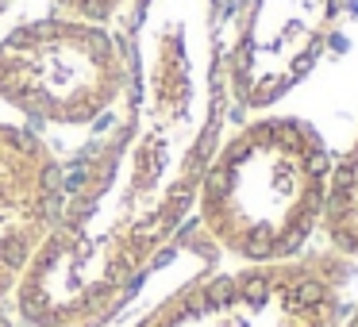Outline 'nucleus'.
I'll return each instance as SVG.
<instances>
[{
    "instance_id": "obj_3",
    "label": "nucleus",
    "mask_w": 358,
    "mask_h": 327,
    "mask_svg": "<svg viewBox=\"0 0 358 327\" xmlns=\"http://www.w3.org/2000/svg\"><path fill=\"white\" fill-rule=\"evenodd\" d=\"M124 39L78 16H47L0 39V101L27 119L81 127L127 93Z\"/></svg>"
},
{
    "instance_id": "obj_1",
    "label": "nucleus",
    "mask_w": 358,
    "mask_h": 327,
    "mask_svg": "<svg viewBox=\"0 0 358 327\" xmlns=\"http://www.w3.org/2000/svg\"><path fill=\"white\" fill-rule=\"evenodd\" d=\"M127 108L16 285L27 327L112 304L189 224L227 119L220 0H135L124 27Z\"/></svg>"
},
{
    "instance_id": "obj_12",
    "label": "nucleus",
    "mask_w": 358,
    "mask_h": 327,
    "mask_svg": "<svg viewBox=\"0 0 358 327\" xmlns=\"http://www.w3.org/2000/svg\"><path fill=\"white\" fill-rule=\"evenodd\" d=\"M4 8H8V0H0V12H4Z\"/></svg>"
},
{
    "instance_id": "obj_2",
    "label": "nucleus",
    "mask_w": 358,
    "mask_h": 327,
    "mask_svg": "<svg viewBox=\"0 0 358 327\" xmlns=\"http://www.w3.org/2000/svg\"><path fill=\"white\" fill-rule=\"evenodd\" d=\"M331 154L308 119H255L220 143L196 193V224L243 266L301 258L324 219Z\"/></svg>"
},
{
    "instance_id": "obj_11",
    "label": "nucleus",
    "mask_w": 358,
    "mask_h": 327,
    "mask_svg": "<svg viewBox=\"0 0 358 327\" xmlns=\"http://www.w3.org/2000/svg\"><path fill=\"white\" fill-rule=\"evenodd\" d=\"M339 327H358V312H355V316H347V319H343Z\"/></svg>"
},
{
    "instance_id": "obj_8",
    "label": "nucleus",
    "mask_w": 358,
    "mask_h": 327,
    "mask_svg": "<svg viewBox=\"0 0 358 327\" xmlns=\"http://www.w3.org/2000/svg\"><path fill=\"white\" fill-rule=\"evenodd\" d=\"M320 231L339 258H347V262L358 258V135L339 154V162H331Z\"/></svg>"
},
{
    "instance_id": "obj_6",
    "label": "nucleus",
    "mask_w": 358,
    "mask_h": 327,
    "mask_svg": "<svg viewBox=\"0 0 358 327\" xmlns=\"http://www.w3.org/2000/svg\"><path fill=\"white\" fill-rule=\"evenodd\" d=\"M62 204V166L50 147L27 127L0 124V300L24 281Z\"/></svg>"
},
{
    "instance_id": "obj_7",
    "label": "nucleus",
    "mask_w": 358,
    "mask_h": 327,
    "mask_svg": "<svg viewBox=\"0 0 358 327\" xmlns=\"http://www.w3.org/2000/svg\"><path fill=\"white\" fill-rule=\"evenodd\" d=\"M220 266V247L204 235L201 224H185L170 239V247L124 289L112 304H104L96 316L70 327H150L155 316L193 281Z\"/></svg>"
},
{
    "instance_id": "obj_5",
    "label": "nucleus",
    "mask_w": 358,
    "mask_h": 327,
    "mask_svg": "<svg viewBox=\"0 0 358 327\" xmlns=\"http://www.w3.org/2000/svg\"><path fill=\"white\" fill-rule=\"evenodd\" d=\"M339 0H247L231 47H224L227 93L262 112L289 96L327 50Z\"/></svg>"
},
{
    "instance_id": "obj_9",
    "label": "nucleus",
    "mask_w": 358,
    "mask_h": 327,
    "mask_svg": "<svg viewBox=\"0 0 358 327\" xmlns=\"http://www.w3.org/2000/svg\"><path fill=\"white\" fill-rule=\"evenodd\" d=\"M66 8V16H78V20H89V24H104L112 20L116 12L131 8L135 0H58Z\"/></svg>"
},
{
    "instance_id": "obj_4",
    "label": "nucleus",
    "mask_w": 358,
    "mask_h": 327,
    "mask_svg": "<svg viewBox=\"0 0 358 327\" xmlns=\"http://www.w3.org/2000/svg\"><path fill=\"white\" fill-rule=\"evenodd\" d=\"M350 262L335 250L212 270L181 289L150 327H339Z\"/></svg>"
},
{
    "instance_id": "obj_10",
    "label": "nucleus",
    "mask_w": 358,
    "mask_h": 327,
    "mask_svg": "<svg viewBox=\"0 0 358 327\" xmlns=\"http://www.w3.org/2000/svg\"><path fill=\"white\" fill-rule=\"evenodd\" d=\"M0 327H16V319H12V316H8V312H4V308H0Z\"/></svg>"
}]
</instances>
